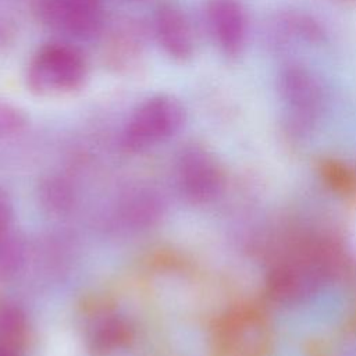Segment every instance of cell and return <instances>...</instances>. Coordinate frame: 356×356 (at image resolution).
I'll list each match as a JSON object with an SVG mask.
<instances>
[{"mask_svg": "<svg viewBox=\"0 0 356 356\" xmlns=\"http://www.w3.org/2000/svg\"><path fill=\"white\" fill-rule=\"evenodd\" d=\"M88 78V57L65 39L40 44L31 54L24 74L25 86L32 95L51 99L78 93Z\"/></svg>", "mask_w": 356, "mask_h": 356, "instance_id": "obj_1", "label": "cell"}, {"mask_svg": "<svg viewBox=\"0 0 356 356\" xmlns=\"http://www.w3.org/2000/svg\"><path fill=\"white\" fill-rule=\"evenodd\" d=\"M185 117L179 99L170 93L152 95L131 113L121 134V145L129 152H142L165 142L179 132Z\"/></svg>", "mask_w": 356, "mask_h": 356, "instance_id": "obj_2", "label": "cell"}, {"mask_svg": "<svg viewBox=\"0 0 356 356\" xmlns=\"http://www.w3.org/2000/svg\"><path fill=\"white\" fill-rule=\"evenodd\" d=\"M150 28L142 19L122 15L107 19L99 35V54L103 67L118 76L135 74L146 60Z\"/></svg>", "mask_w": 356, "mask_h": 356, "instance_id": "obj_3", "label": "cell"}, {"mask_svg": "<svg viewBox=\"0 0 356 356\" xmlns=\"http://www.w3.org/2000/svg\"><path fill=\"white\" fill-rule=\"evenodd\" d=\"M32 14L65 40L99 38L106 22L104 0H32Z\"/></svg>", "mask_w": 356, "mask_h": 356, "instance_id": "obj_4", "label": "cell"}, {"mask_svg": "<svg viewBox=\"0 0 356 356\" xmlns=\"http://www.w3.org/2000/svg\"><path fill=\"white\" fill-rule=\"evenodd\" d=\"M206 31L221 54L236 58L249 35V18L241 0H206L203 4Z\"/></svg>", "mask_w": 356, "mask_h": 356, "instance_id": "obj_5", "label": "cell"}, {"mask_svg": "<svg viewBox=\"0 0 356 356\" xmlns=\"http://www.w3.org/2000/svg\"><path fill=\"white\" fill-rule=\"evenodd\" d=\"M150 35L160 50L175 63L189 61L196 50V35L191 18L177 3H159L153 11Z\"/></svg>", "mask_w": 356, "mask_h": 356, "instance_id": "obj_6", "label": "cell"}, {"mask_svg": "<svg viewBox=\"0 0 356 356\" xmlns=\"http://www.w3.org/2000/svg\"><path fill=\"white\" fill-rule=\"evenodd\" d=\"M278 92L298 118L314 117L323 107L325 95L318 76L300 64H289L281 70Z\"/></svg>", "mask_w": 356, "mask_h": 356, "instance_id": "obj_7", "label": "cell"}, {"mask_svg": "<svg viewBox=\"0 0 356 356\" xmlns=\"http://www.w3.org/2000/svg\"><path fill=\"white\" fill-rule=\"evenodd\" d=\"M177 175L181 191L186 197L202 202L214 195L218 172L211 156L196 145L186 146L178 159Z\"/></svg>", "mask_w": 356, "mask_h": 356, "instance_id": "obj_8", "label": "cell"}, {"mask_svg": "<svg viewBox=\"0 0 356 356\" xmlns=\"http://www.w3.org/2000/svg\"><path fill=\"white\" fill-rule=\"evenodd\" d=\"M131 338L128 323L115 313H103L97 316L88 330L90 349L96 353H108L124 346Z\"/></svg>", "mask_w": 356, "mask_h": 356, "instance_id": "obj_9", "label": "cell"}, {"mask_svg": "<svg viewBox=\"0 0 356 356\" xmlns=\"http://www.w3.org/2000/svg\"><path fill=\"white\" fill-rule=\"evenodd\" d=\"M271 39L277 46H282L286 42L318 43L323 40V29L313 18L305 14L286 13L273 21Z\"/></svg>", "mask_w": 356, "mask_h": 356, "instance_id": "obj_10", "label": "cell"}, {"mask_svg": "<svg viewBox=\"0 0 356 356\" xmlns=\"http://www.w3.org/2000/svg\"><path fill=\"white\" fill-rule=\"evenodd\" d=\"M161 206L157 193L149 189H139L125 196L121 203V216L131 225L146 227L159 218Z\"/></svg>", "mask_w": 356, "mask_h": 356, "instance_id": "obj_11", "label": "cell"}, {"mask_svg": "<svg viewBox=\"0 0 356 356\" xmlns=\"http://www.w3.org/2000/svg\"><path fill=\"white\" fill-rule=\"evenodd\" d=\"M25 260L24 242L11 231L0 238V280L14 277Z\"/></svg>", "mask_w": 356, "mask_h": 356, "instance_id": "obj_12", "label": "cell"}, {"mask_svg": "<svg viewBox=\"0 0 356 356\" xmlns=\"http://www.w3.org/2000/svg\"><path fill=\"white\" fill-rule=\"evenodd\" d=\"M25 331V317L18 307L0 306V342L19 345Z\"/></svg>", "mask_w": 356, "mask_h": 356, "instance_id": "obj_13", "label": "cell"}, {"mask_svg": "<svg viewBox=\"0 0 356 356\" xmlns=\"http://www.w3.org/2000/svg\"><path fill=\"white\" fill-rule=\"evenodd\" d=\"M26 124V114L18 106L0 96V139L19 134Z\"/></svg>", "mask_w": 356, "mask_h": 356, "instance_id": "obj_14", "label": "cell"}, {"mask_svg": "<svg viewBox=\"0 0 356 356\" xmlns=\"http://www.w3.org/2000/svg\"><path fill=\"white\" fill-rule=\"evenodd\" d=\"M43 196H44L47 204H50L51 207H57V209L68 206L70 199H71L68 186L60 179H50L49 184H46L43 188Z\"/></svg>", "mask_w": 356, "mask_h": 356, "instance_id": "obj_15", "label": "cell"}, {"mask_svg": "<svg viewBox=\"0 0 356 356\" xmlns=\"http://www.w3.org/2000/svg\"><path fill=\"white\" fill-rule=\"evenodd\" d=\"M13 220V204L7 193L0 189V238L10 232V225Z\"/></svg>", "mask_w": 356, "mask_h": 356, "instance_id": "obj_16", "label": "cell"}, {"mask_svg": "<svg viewBox=\"0 0 356 356\" xmlns=\"http://www.w3.org/2000/svg\"><path fill=\"white\" fill-rule=\"evenodd\" d=\"M15 33L17 28L14 25V21L4 15H0V50L6 49L8 44L13 43Z\"/></svg>", "mask_w": 356, "mask_h": 356, "instance_id": "obj_17", "label": "cell"}, {"mask_svg": "<svg viewBox=\"0 0 356 356\" xmlns=\"http://www.w3.org/2000/svg\"><path fill=\"white\" fill-rule=\"evenodd\" d=\"M0 356H19V345L0 342Z\"/></svg>", "mask_w": 356, "mask_h": 356, "instance_id": "obj_18", "label": "cell"}, {"mask_svg": "<svg viewBox=\"0 0 356 356\" xmlns=\"http://www.w3.org/2000/svg\"><path fill=\"white\" fill-rule=\"evenodd\" d=\"M120 3H124V4H139V3H143L146 0H117Z\"/></svg>", "mask_w": 356, "mask_h": 356, "instance_id": "obj_19", "label": "cell"}]
</instances>
